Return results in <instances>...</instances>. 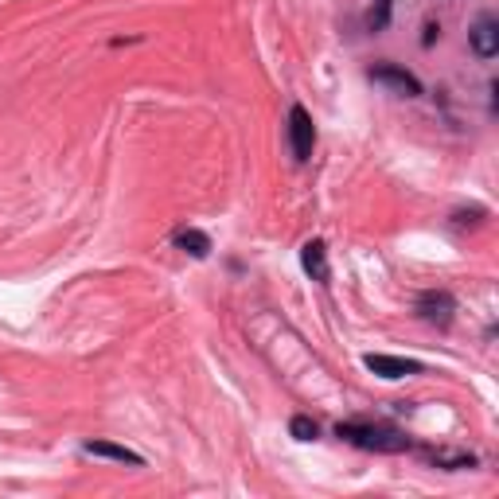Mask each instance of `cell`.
<instances>
[{
  "label": "cell",
  "instance_id": "obj_1",
  "mask_svg": "<svg viewBox=\"0 0 499 499\" xmlns=\"http://www.w3.org/2000/svg\"><path fill=\"white\" fill-rule=\"evenodd\" d=\"M340 437H348L351 445H359V449H375V453H402L406 449V437H402L395 425H340L336 430Z\"/></svg>",
  "mask_w": 499,
  "mask_h": 499
},
{
  "label": "cell",
  "instance_id": "obj_2",
  "mask_svg": "<svg viewBox=\"0 0 499 499\" xmlns=\"http://www.w3.org/2000/svg\"><path fill=\"white\" fill-rule=\"evenodd\" d=\"M289 145H293L296 160H308L316 149V129H313V117H308L304 105H293L289 110Z\"/></svg>",
  "mask_w": 499,
  "mask_h": 499
},
{
  "label": "cell",
  "instance_id": "obj_3",
  "mask_svg": "<svg viewBox=\"0 0 499 499\" xmlns=\"http://www.w3.org/2000/svg\"><path fill=\"white\" fill-rule=\"evenodd\" d=\"M367 371L383 375V378H406V375H418L422 363L418 359H398V355H367Z\"/></svg>",
  "mask_w": 499,
  "mask_h": 499
},
{
  "label": "cell",
  "instance_id": "obj_4",
  "mask_svg": "<svg viewBox=\"0 0 499 499\" xmlns=\"http://www.w3.org/2000/svg\"><path fill=\"white\" fill-rule=\"evenodd\" d=\"M371 78L375 82H383V86H390L395 94H406V98H413V94H422V86H418V78L413 75H406V70H398V67H375L371 70Z\"/></svg>",
  "mask_w": 499,
  "mask_h": 499
},
{
  "label": "cell",
  "instance_id": "obj_5",
  "mask_svg": "<svg viewBox=\"0 0 499 499\" xmlns=\"http://www.w3.org/2000/svg\"><path fill=\"white\" fill-rule=\"evenodd\" d=\"M418 313L430 320V324H449V320H453V296L449 293H425L418 301Z\"/></svg>",
  "mask_w": 499,
  "mask_h": 499
},
{
  "label": "cell",
  "instance_id": "obj_6",
  "mask_svg": "<svg viewBox=\"0 0 499 499\" xmlns=\"http://www.w3.org/2000/svg\"><path fill=\"white\" fill-rule=\"evenodd\" d=\"M472 47H476V55L492 59V55L499 51V23L484 16V20L476 23V32H472Z\"/></svg>",
  "mask_w": 499,
  "mask_h": 499
},
{
  "label": "cell",
  "instance_id": "obj_7",
  "mask_svg": "<svg viewBox=\"0 0 499 499\" xmlns=\"http://www.w3.org/2000/svg\"><path fill=\"white\" fill-rule=\"evenodd\" d=\"M301 261H304V269L313 273L316 281H328V261H324V242H308L301 250Z\"/></svg>",
  "mask_w": 499,
  "mask_h": 499
},
{
  "label": "cell",
  "instance_id": "obj_8",
  "mask_svg": "<svg viewBox=\"0 0 499 499\" xmlns=\"http://www.w3.org/2000/svg\"><path fill=\"white\" fill-rule=\"evenodd\" d=\"M90 457H110V460H122V465H141V457L133 449H122V445H110V441H90L86 445Z\"/></svg>",
  "mask_w": 499,
  "mask_h": 499
},
{
  "label": "cell",
  "instance_id": "obj_9",
  "mask_svg": "<svg viewBox=\"0 0 499 499\" xmlns=\"http://www.w3.org/2000/svg\"><path fill=\"white\" fill-rule=\"evenodd\" d=\"M176 246L187 250L192 258H207L211 254V239H207V234H199V231H180V234H176Z\"/></svg>",
  "mask_w": 499,
  "mask_h": 499
},
{
  "label": "cell",
  "instance_id": "obj_10",
  "mask_svg": "<svg viewBox=\"0 0 499 499\" xmlns=\"http://www.w3.org/2000/svg\"><path fill=\"white\" fill-rule=\"evenodd\" d=\"M289 430H293V437H296V441H316V422L313 418H293V425H289Z\"/></svg>",
  "mask_w": 499,
  "mask_h": 499
}]
</instances>
